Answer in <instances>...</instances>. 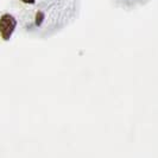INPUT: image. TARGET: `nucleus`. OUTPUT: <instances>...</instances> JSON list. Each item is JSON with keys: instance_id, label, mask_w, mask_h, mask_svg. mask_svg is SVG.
<instances>
[{"instance_id": "obj_1", "label": "nucleus", "mask_w": 158, "mask_h": 158, "mask_svg": "<svg viewBox=\"0 0 158 158\" xmlns=\"http://www.w3.org/2000/svg\"><path fill=\"white\" fill-rule=\"evenodd\" d=\"M17 22L11 15H4L0 18V33L4 40H8L16 29Z\"/></svg>"}, {"instance_id": "obj_3", "label": "nucleus", "mask_w": 158, "mask_h": 158, "mask_svg": "<svg viewBox=\"0 0 158 158\" xmlns=\"http://www.w3.org/2000/svg\"><path fill=\"white\" fill-rule=\"evenodd\" d=\"M23 2H25V4H35V1L36 0H22Z\"/></svg>"}, {"instance_id": "obj_2", "label": "nucleus", "mask_w": 158, "mask_h": 158, "mask_svg": "<svg viewBox=\"0 0 158 158\" xmlns=\"http://www.w3.org/2000/svg\"><path fill=\"white\" fill-rule=\"evenodd\" d=\"M43 19H44V15H43L42 12H38L37 16H36V24H37V25H40L42 22H43Z\"/></svg>"}]
</instances>
